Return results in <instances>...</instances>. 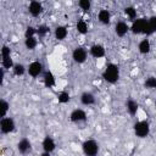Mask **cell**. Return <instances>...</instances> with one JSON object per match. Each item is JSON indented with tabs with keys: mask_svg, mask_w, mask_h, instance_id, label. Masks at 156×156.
Masks as SVG:
<instances>
[{
	"mask_svg": "<svg viewBox=\"0 0 156 156\" xmlns=\"http://www.w3.org/2000/svg\"><path fill=\"white\" fill-rule=\"evenodd\" d=\"M80 102L83 105H85V106H90V105H93L95 102V96L91 93L85 91V93H83L80 95Z\"/></svg>",
	"mask_w": 156,
	"mask_h": 156,
	"instance_id": "obj_16",
	"label": "cell"
},
{
	"mask_svg": "<svg viewBox=\"0 0 156 156\" xmlns=\"http://www.w3.org/2000/svg\"><path fill=\"white\" fill-rule=\"evenodd\" d=\"M90 55L95 58H100L105 56V48L101 44H94L90 48Z\"/></svg>",
	"mask_w": 156,
	"mask_h": 156,
	"instance_id": "obj_12",
	"label": "cell"
},
{
	"mask_svg": "<svg viewBox=\"0 0 156 156\" xmlns=\"http://www.w3.org/2000/svg\"><path fill=\"white\" fill-rule=\"evenodd\" d=\"M17 149L18 151L22 154V155H26L32 149V145H30V141L27 139V138H22L18 143H17Z\"/></svg>",
	"mask_w": 156,
	"mask_h": 156,
	"instance_id": "obj_11",
	"label": "cell"
},
{
	"mask_svg": "<svg viewBox=\"0 0 156 156\" xmlns=\"http://www.w3.org/2000/svg\"><path fill=\"white\" fill-rule=\"evenodd\" d=\"M126 107H127V111L129 112V115H132V116H135L136 115V112H138V104L134 101V100H132V99H129L128 101H127V104H126Z\"/></svg>",
	"mask_w": 156,
	"mask_h": 156,
	"instance_id": "obj_19",
	"label": "cell"
},
{
	"mask_svg": "<svg viewBox=\"0 0 156 156\" xmlns=\"http://www.w3.org/2000/svg\"><path fill=\"white\" fill-rule=\"evenodd\" d=\"M0 107H1V118H4V117H6V115H7V111H9L10 105H9V102H7L6 100L1 99V101H0Z\"/></svg>",
	"mask_w": 156,
	"mask_h": 156,
	"instance_id": "obj_25",
	"label": "cell"
},
{
	"mask_svg": "<svg viewBox=\"0 0 156 156\" xmlns=\"http://www.w3.org/2000/svg\"><path fill=\"white\" fill-rule=\"evenodd\" d=\"M78 6H79L83 11H89L90 7H91V2H90L89 0H80V1L78 2Z\"/></svg>",
	"mask_w": 156,
	"mask_h": 156,
	"instance_id": "obj_29",
	"label": "cell"
},
{
	"mask_svg": "<svg viewBox=\"0 0 156 156\" xmlns=\"http://www.w3.org/2000/svg\"><path fill=\"white\" fill-rule=\"evenodd\" d=\"M69 119H71L72 122H74V123L84 122V121H87V113H85V111L82 110V108H76V110H73V111L71 112Z\"/></svg>",
	"mask_w": 156,
	"mask_h": 156,
	"instance_id": "obj_8",
	"label": "cell"
},
{
	"mask_svg": "<svg viewBox=\"0 0 156 156\" xmlns=\"http://www.w3.org/2000/svg\"><path fill=\"white\" fill-rule=\"evenodd\" d=\"M37 44H38V40H37L35 37L34 38H28V39L24 40V45H26V48L28 50H34L35 46H37Z\"/></svg>",
	"mask_w": 156,
	"mask_h": 156,
	"instance_id": "obj_22",
	"label": "cell"
},
{
	"mask_svg": "<svg viewBox=\"0 0 156 156\" xmlns=\"http://www.w3.org/2000/svg\"><path fill=\"white\" fill-rule=\"evenodd\" d=\"M69 99H71V96H69V94L67 91H61L58 94V96H57V100H58L60 104H67L69 101Z\"/></svg>",
	"mask_w": 156,
	"mask_h": 156,
	"instance_id": "obj_24",
	"label": "cell"
},
{
	"mask_svg": "<svg viewBox=\"0 0 156 156\" xmlns=\"http://www.w3.org/2000/svg\"><path fill=\"white\" fill-rule=\"evenodd\" d=\"M98 20L100 21V23L102 24H108L110 21H111V13L108 12V10H100L99 13H98Z\"/></svg>",
	"mask_w": 156,
	"mask_h": 156,
	"instance_id": "obj_14",
	"label": "cell"
},
{
	"mask_svg": "<svg viewBox=\"0 0 156 156\" xmlns=\"http://www.w3.org/2000/svg\"><path fill=\"white\" fill-rule=\"evenodd\" d=\"M150 49H151V45H150L149 39H143V40L139 43V45H138V50H139V52L143 54V55L149 54V52H150Z\"/></svg>",
	"mask_w": 156,
	"mask_h": 156,
	"instance_id": "obj_18",
	"label": "cell"
},
{
	"mask_svg": "<svg viewBox=\"0 0 156 156\" xmlns=\"http://www.w3.org/2000/svg\"><path fill=\"white\" fill-rule=\"evenodd\" d=\"M134 133L139 138H146L150 133V124L147 121H139L134 124Z\"/></svg>",
	"mask_w": 156,
	"mask_h": 156,
	"instance_id": "obj_3",
	"label": "cell"
},
{
	"mask_svg": "<svg viewBox=\"0 0 156 156\" xmlns=\"http://www.w3.org/2000/svg\"><path fill=\"white\" fill-rule=\"evenodd\" d=\"M28 11L33 17H38L43 12V5L39 1H30L28 6Z\"/></svg>",
	"mask_w": 156,
	"mask_h": 156,
	"instance_id": "obj_9",
	"label": "cell"
},
{
	"mask_svg": "<svg viewBox=\"0 0 156 156\" xmlns=\"http://www.w3.org/2000/svg\"><path fill=\"white\" fill-rule=\"evenodd\" d=\"M12 71H13V74H15V76H18V77H20V76H23V74H24L26 67H24L22 63H15Z\"/></svg>",
	"mask_w": 156,
	"mask_h": 156,
	"instance_id": "obj_21",
	"label": "cell"
},
{
	"mask_svg": "<svg viewBox=\"0 0 156 156\" xmlns=\"http://www.w3.org/2000/svg\"><path fill=\"white\" fill-rule=\"evenodd\" d=\"M155 107H156V101H155Z\"/></svg>",
	"mask_w": 156,
	"mask_h": 156,
	"instance_id": "obj_34",
	"label": "cell"
},
{
	"mask_svg": "<svg viewBox=\"0 0 156 156\" xmlns=\"http://www.w3.org/2000/svg\"><path fill=\"white\" fill-rule=\"evenodd\" d=\"M147 26H149V28H150V30L152 33L156 32V16H151L147 20Z\"/></svg>",
	"mask_w": 156,
	"mask_h": 156,
	"instance_id": "obj_30",
	"label": "cell"
},
{
	"mask_svg": "<svg viewBox=\"0 0 156 156\" xmlns=\"http://www.w3.org/2000/svg\"><path fill=\"white\" fill-rule=\"evenodd\" d=\"M83 152L85 156H96L99 152V145L94 139H88L82 145Z\"/></svg>",
	"mask_w": 156,
	"mask_h": 156,
	"instance_id": "obj_2",
	"label": "cell"
},
{
	"mask_svg": "<svg viewBox=\"0 0 156 156\" xmlns=\"http://www.w3.org/2000/svg\"><path fill=\"white\" fill-rule=\"evenodd\" d=\"M41 146H43L44 152H49V154H51V152L55 150L56 144H55V140H54L51 136L48 135V136L44 138V140H43V143H41Z\"/></svg>",
	"mask_w": 156,
	"mask_h": 156,
	"instance_id": "obj_10",
	"label": "cell"
},
{
	"mask_svg": "<svg viewBox=\"0 0 156 156\" xmlns=\"http://www.w3.org/2000/svg\"><path fill=\"white\" fill-rule=\"evenodd\" d=\"M76 28H77L78 33H80V34H87L88 33V23L85 21H83V20H80V21L77 22Z\"/></svg>",
	"mask_w": 156,
	"mask_h": 156,
	"instance_id": "obj_20",
	"label": "cell"
},
{
	"mask_svg": "<svg viewBox=\"0 0 156 156\" xmlns=\"http://www.w3.org/2000/svg\"><path fill=\"white\" fill-rule=\"evenodd\" d=\"M124 13L130 18V20H135L136 18V10L133 6H127L124 9Z\"/></svg>",
	"mask_w": 156,
	"mask_h": 156,
	"instance_id": "obj_23",
	"label": "cell"
},
{
	"mask_svg": "<svg viewBox=\"0 0 156 156\" xmlns=\"http://www.w3.org/2000/svg\"><path fill=\"white\" fill-rule=\"evenodd\" d=\"M40 156H51V155H50L49 152H43V154H41Z\"/></svg>",
	"mask_w": 156,
	"mask_h": 156,
	"instance_id": "obj_33",
	"label": "cell"
},
{
	"mask_svg": "<svg viewBox=\"0 0 156 156\" xmlns=\"http://www.w3.org/2000/svg\"><path fill=\"white\" fill-rule=\"evenodd\" d=\"M1 65H2V68L4 69H10V68H13L15 63L12 61L11 57H7V58H2L1 60Z\"/></svg>",
	"mask_w": 156,
	"mask_h": 156,
	"instance_id": "obj_26",
	"label": "cell"
},
{
	"mask_svg": "<svg viewBox=\"0 0 156 156\" xmlns=\"http://www.w3.org/2000/svg\"><path fill=\"white\" fill-rule=\"evenodd\" d=\"M147 24V20L146 18H136L133 21L132 23V27H130V30L134 33V34H140V33H144V29Z\"/></svg>",
	"mask_w": 156,
	"mask_h": 156,
	"instance_id": "obj_5",
	"label": "cell"
},
{
	"mask_svg": "<svg viewBox=\"0 0 156 156\" xmlns=\"http://www.w3.org/2000/svg\"><path fill=\"white\" fill-rule=\"evenodd\" d=\"M144 85L147 89H155L156 88V77H149V78H146Z\"/></svg>",
	"mask_w": 156,
	"mask_h": 156,
	"instance_id": "obj_27",
	"label": "cell"
},
{
	"mask_svg": "<svg viewBox=\"0 0 156 156\" xmlns=\"http://www.w3.org/2000/svg\"><path fill=\"white\" fill-rule=\"evenodd\" d=\"M35 34H37V29H35L34 27H32V26L27 27L26 30H24V38H26V39H28V38H34Z\"/></svg>",
	"mask_w": 156,
	"mask_h": 156,
	"instance_id": "obj_28",
	"label": "cell"
},
{
	"mask_svg": "<svg viewBox=\"0 0 156 156\" xmlns=\"http://www.w3.org/2000/svg\"><path fill=\"white\" fill-rule=\"evenodd\" d=\"M87 57H88V52L84 48L79 46V48H76L72 52V58L74 60V62L77 63H83L87 61Z\"/></svg>",
	"mask_w": 156,
	"mask_h": 156,
	"instance_id": "obj_6",
	"label": "cell"
},
{
	"mask_svg": "<svg viewBox=\"0 0 156 156\" xmlns=\"http://www.w3.org/2000/svg\"><path fill=\"white\" fill-rule=\"evenodd\" d=\"M102 78L111 84H115L119 79V68L115 63H108L102 72Z\"/></svg>",
	"mask_w": 156,
	"mask_h": 156,
	"instance_id": "obj_1",
	"label": "cell"
},
{
	"mask_svg": "<svg viewBox=\"0 0 156 156\" xmlns=\"http://www.w3.org/2000/svg\"><path fill=\"white\" fill-rule=\"evenodd\" d=\"M129 30V27L126 22H117L116 23V27H115V33L118 35V37H124Z\"/></svg>",
	"mask_w": 156,
	"mask_h": 156,
	"instance_id": "obj_13",
	"label": "cell"
},
{
	"mask_svg": "<svg viewBox=\"0 0 156 156\" xmlns=\"http://www.w3.org/2000/svg\"><path fill=\"white\" fill-rule=\"evenodd\" d=\"M7 57H11V50L9 46L4 45L1 49V58H7Z\"/></svg>",
	"mask_w": 156,
	"mask_h": 156,
	"instance_id": "obj_32",
	"label": "cell"
},
{
	"mask_svg": "<svg viewBox=\"0 0 156 156\" xmlns=\"http://www.w3.org/2000/svg\"><path fill=\"white\" fill-rule=\"evenodd\" d=\"M27 72H28V74L32 76L33 78L40 76L41 72H43V65H41V62H39V61H33V62H30L29 66H28V68H27Z\"/></svg>",
	"mask_w": 156,
	"mask_h": 156,
	"instance_id": "obj_7",
	"label": "cell"
},
{
	"mask_svg": "<svg viewBox=\"0 0 156 156\" xmlns=\"http://www.w3.org/2000/svg\"><path fill=\"white\" fill-rule=\"evenodd\" d=\"M43 80H44L45 87H48V88L54 87V85H55V83H56L55 76H54V74H52V72H50V71H46V72L44 73V76H43Z\"/></svg>",
	"mask_w": 156,
	"mask_h": 156,
	"instance_id": "obj_15",
	"label": "cell"
},
{
	"mask_svg": "<svg viewBox=\"0 0 156 156\" xmlns=\"http://www.w3.org/2000/svg\"><path fill=\"white\" fill-rule=\"evenodd\" d=\"M49 27H46V26H44V24H41V26H39L38 28H37V34L39 35V37H44L46 33H49Z\"/></svg>",
	"mask_w": 156,
	"mask_h": 156,
	"instance_id": "obj_31",
	"label": "cell"
},
{
	"mask_svg": "<svg viewBox=\"0 0 156 156\" xmlns=\"http://www.w3.org/2000/svg\"><path fill=\"white\" fill-rule=\"evenodd\" d=\"M15 121L11 118V117H4L1 118L0 121V130L1 133L4 134H9V133H12L15 130Z\"/></svg>",
	"mask_w": 156,
	"mask_h": 156,
	"instance_id": "obj_4",
	"label": "cell"
},
{
	"mask_svg": "<svg viewBox=\"0 0 156 156\" xmlns=\"http://www.w3.org/2000/svg\"><path fill=\"white\" fill-rule=\"evenodd\" d=\"M67 34H68V30H67V28H66L65 26H57V27H56V29H55V38H56L57 40H63V39H66Z\"/></svg>",
	"mask_w": 156,
	"mask_h": 156,
	"instance_id": "obj_17",
	"label": "cell"
}]
</instances>
